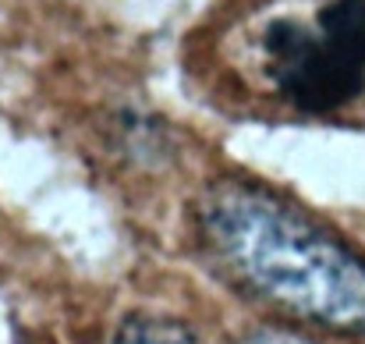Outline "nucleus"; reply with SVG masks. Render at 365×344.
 I'll return each instance as SVG.
<instances>
[{"label": "nucleus", "mask_w": 365, "mask_h": 344, "mask_svg": "<svg viewBox=\"0 0 365 344\" xmlns=\"http://www.w3.org/2000/svg\"><path fill=\"white\" fill-rule=\"evenodd\" d=\"M202 231L231 273L273 305L341 334H365V259L280 196L224 181Z\"/></svg>", "instance_id": "f257e3e1"}, {"label": "nucleus", "mask_w": 365, "mask_h": 344, "mask_svg": "<svg viewBox=\"0 0 365 344\" xmlns=\"http://www.w3.org/2000/svg\"><path fill=\"white\" fill-rule=\"evenodd\" d=\"M110 344H199L195 334L174 320L160 316H131L114 330Z\"/></svg>", "instance_id": "7ed1b4c3"}, {"label": "nucleus", "mask_w": 365, "mask_h": 344, "mask_svg": "<svg viewBox=\"0 0 365 344\" xmlns=\"http://www.w3.org/2000/svg\"><path fill=\"white\" fill-rule=\"evenodd\" d=\"M220 54L302 114L341 111L365 93V0H252Z\"/></svg>", "instance_id": "f03ea898"}, {"label": "nucleus", "mask_w": 365, "mask_h": 344, "mask_svg": "<svg viewBox=\"0 0 365 344\" xmlns=\"http://www.w3.org/2000/svg\"><path fill=\"white\" fill-rule=\"evenodd\" d=\"M245 344H309L294 334H280V330H262V334H252Z\"/></svg>", "instance_id": "20e7f679"}]
</instances>
